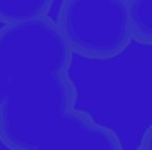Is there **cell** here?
<instances>
[{
  "mask_svg": "<svg viewBox=\"0 0 152 150\" xmlns=\"http://www.w3.org/2000/svg\"><path fill=\"white\" fill-rule=\"evenodd\" d=\"M72 51L50 16L0 28V143L9 150H124L77 107Z\"/></svg>",
  "mask_w": 152,
  "mask_h": 150,
  "instance_id": "6da1fadb",
  "label": "cell"
},
{
  "mask_svg": "<svg viewBox=\"0 0 152 150\" xmlns=\"http://www.w3.org/2000/svg\"><path fill=\"white\" fill-rule=\"evenodd\" d=\"M56 25L72 54L112 59L133 40L129 0H65Z\"/></svg>",
  "mask_w": 152,
  "mask_h": 150,
  "instance_id": "7a4b0ae2",
  "label": "cell"
},
{
  "mask_svg": "<svg viewBox=\"0 0 152 150\" xmlns=\"http://www.w3.org/2000/svg\"><path fill=\"white\" fill-rule=\"evenodd\" d=\"M53 7L49 0H0V22L16 25L48 18Z\"/></svg>",
  "mask_w": 152,
  "mask_h": 150,
  "instance_id": "3957f363",
  "label": "cell"
},
{
  "mask_svg": "<svg viewBox=\"0 0 152 150\" xmlns=\"http://www.w3.org/2000/svg\"><path fill=\"white\" fill-rule=\"evenodd\" d=\"M133 38L152 46V0H129Z\"/></svg>",
  "mask_w": 152,
  "mask_h": 150,
  "instance_id": "277c9868",
  "label": "cell"
},
{
  "mask_svg": "<svg viewBox=\"0 0 152 150\" xmlns=\"http://www.w3.org/2000/svg\"><path fill=\"white\" fill-rule=\"evenodd\" d=\"M134 150H152V124L148 127V130L143 133L137 147Z\"/></svg>",
  "mask_w": 152,
  "mask_h": 150,
  "instance_id": "5b68a950",
  "label": "cell"
}]
</instances>
